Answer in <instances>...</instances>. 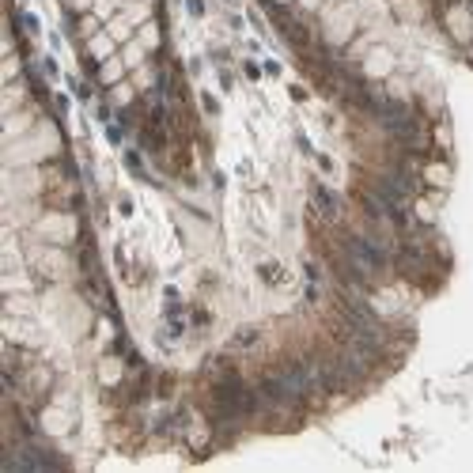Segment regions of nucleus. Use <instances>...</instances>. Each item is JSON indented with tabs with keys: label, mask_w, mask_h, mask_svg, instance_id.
I'll list each match as a JSON object with an SVG mask.
<instances>
[{
	"label": "nucleus",
	"mask_w": 473,
	"mask_h": 473,
	"mask_svg": "<svg viewBox=\"0 0 473 473\" xmlns=\"http://www.w3.org/2000/svg\"><path fill=\"white\" fill-rule=\"evenodd\" d=\"M38 235L42 239H50V243H72L76 239V220L72 216H61V212H50V216H42V224H38Z\"/></svg>",
	"instance_id": "obj_1"
},
{
	"label": "nucleus",
	"mask_w": 473,
	"mask_h": 473,
	"mask_svg": "<svg viewBox=\"0 0 473 473\" xmlns=\"http://www.w3.org/2000/svg\"><path fill=\"white\" fill-rule=\"evenodd\" d=\"M447 31L454 34V42H470L473 38V20L462 4H451L447 8Z\"/></svg>",
	"instance_id": "obj_2"
},
{
	"label": "nucleus",
	"mask_w": 473,
	"mask_h": 473,
	"mask_svg": "<svg viewBox=\"0 0 473 473\" xmlns=\"http://www.w3.org/2000/svg\"><path fill=\"white\" fill-rule=\"evenodd\" d=\"M311 197H314V209H318L322 220H337L341 216V197L333 190H326V185H314Z\"/></svg>",
	"instance_id": "obj_3"
},
{
	"label": "nucleus",
	"mask_w": 473,
	"mask_h": 473,
	"mask_svg": "<svg viewBox=\"0 0 473 473\" xmlns=\"http://www.w3.org/2000/svg\"><path fill=\"white\" fill-rule=\"evenodd\" d=\"M87 53L95 61H110V57H114V38H110V31H99L95 38H87Z\"/></svg>",
	"instance_id": "obj_4"
},
{
	"label": "nucleus",
	"mask_w": 473,
	"mask_h": 473,
	"mask_svg": "<svg viewBox=\"0 0 473 473\" xmlns=\"http://www.w3.org/2000/svg\"><path fill=\"white\" fill-rule=\"evenodd\" d=\"M125 57H110V61H103V69H99V83H106V87H114V83H122V76H125Z\"/></svg>",
	"instance_id": "obj_5"
},
{
	"label": "nucleus",
	"mask_w": 473,
	"mask_h": 473,
	"mask_svg": "<svg viewBox=\"0 0 473 473\" xmlns=\"http://www.w3.org/2000/svg\"><path fill=\"white\" fill-rule=\"evenodd\" d=\"M364 69H367V76H386V72L394 69V57H390L386 50H375V53L367 57V64H364Z\"/></svg>",
	"instance_id": "obj_6"
},
{
	"label": "nucleus",
	"mask_w": 473,
	"mask_h": 473,
	"mask_svg": "<svg viewBox=\"0 0 473 473\" xmlns=\"http://www.w3.org/2000/svg\"><path fill=\"white\" fill-rule=\"evenodd\" d=\"M122 375H125V367H122V360H103V364H99V379H103L106 386H118L122 383Z\"/></svg>",
	"instance_id": "obj_7"
},
{
	"label": "nucleus",
	"mask_w": 473,
	"mask_h": 473,
	"mask_svg": "<svg viewBox=\"0 0 473 473\" xmlns=\"http://www.w3.org/2000/svg\"><path fill=\"white\" fill-rule=\"evenodd\" d=\"M424 182H432V185H439V190H447V185H451V167H447V163H428V167H424Z\"/></svg>",
	"instance_id": "obj_8"
},
{
	"label": "nucleus",
	"mask_w": 473,
	"mask_h": 473,
	"mask_svg": "<svg viewBox=\"0 0 473 473\" xmlns=\"http://www.w3.org/2000/svg\"><path fill=\"white\" fill-rule=\"evenodd\" d=\"M106 31H110V38H114V42H133V23H129L125 15H114Z\"/></svg>",
	"instance_id": "obj_9"
},
{
	"label": "nucleus",
	"mask_w": 473,
	"mask_h": 473,
	"mask_svg": "<svg viewBox=\"0 0 473 473\" xmlns=\"http://www.w3.org/2000/svg\"><path fill=\"white\" fill-rule=\"evenodd\" d=\"M136 42H141L144 50H160V42H163L160 27H155V23H141V31H136Z\"/></svg>",
	"instance_id": "obj_10"
},
{
	"label": "nucleus",
	"mask_w": 473,
	"mask_h": 473,
	"mask_svg": "<svg viewBox=\"0 0 473 473\" xmlns=\"http://www.w3.org/2000/svg\"><path fill=\"white\" fill-rule=\"evenodd\" d=\"M148 12H152V4H148V0H129L125 4V20L129 23H148Z\"/></svg>",
	"instance_id": "obj_11"
},
{
	"label": "nucleus",
	"mask_w": 473,
	"mask_h": 473,
	"mask_svg": "<svg viewBox=\"0 0 473 473\" xmlns=\"http://www.w3.org/2000/svg\"><path fill=\"white\" fill-rule=\"evenodd\" d=\"M122 57H125V64H129V69H141V64H144V45L141 42H125V53H122Z\"/></svg>",
	"instance_id": "obj_12"
},
{
	"label": "nucleus",
	"mask_w": 473,
	"mask_h": 473,
	"mask_svg": "<svg viewBox=\"0 0 473 473\" xmlns=\"http://www.w3.org/2000/svg\"><path fill=\"white\" fill-rule=\"evenodd\" d=\"M34 114H20V118H8V141H15V136H23V129H31Z\"/></svg>",
	"instance_id": "obj_13"
},
{
	"label": "nucleus",
	"mask_w": 473,
	"mask_h": 473,
	"mask_svg": "<svg viewBox=\"0 0 473 473\" xmlns=\"http://www.w3.org/2000/svg\"><path fill=\"white\" fill-rule=\"evenodd\" d=\"M133 95H136L133 83H114V87H110V99H114L118 106H129V103H133Z\"/></svg>",
	"instance_id": "obj_14"
},
{
	"label": "nucleus",
	"mask_w": 473,
	"mask_h": 473,
	"mask_svg": "<svg viewBox=\"0 0 473 473\" xmlns=\"http://www.w3.org/2000/svg\"><path fill=\"white\" fill-rule=\"evenodd\" d=\"M80 34H83V38H95V34H99V15H83V20H80Z\"/></svg>",
	"instance_id": "obj_15"
},
{
	"label": "nucleus",
	"mask_w": 473,
	"mask_h": 473,
	"mask_svg": "<svg viewBox=\"0 0 473 473\" xmlns=\"http://www.w3.org/2000/svg\"><path fill=\"white\" fill-rule=\"evenodd\" d=\"M136 76H133V83L136 87H148V83H152V69H148V64H141V69H133Z\"/></svg>",
	"instance_id": "obj_16"
},
{
	"label": "nucleus",
	"mask_w": 473,
	"mask_h": 473,
	"mask_svg": "<svg viewBox=\"0 0 473 473\" xmlns=\"http://www.w3.org/2000/svg\"><path fill=\"white\" fill-rule=\"evenodd\" d=\"M416 216H421V220H428V224H432V220H435V209L428 205V201H416Z\"/></svg>",
	"instance_id": "obj_17"
},
{
	"label": "nucleus",
	"mask_w": 473,
	"mask_h": 473,
	"mask_svg": "<svg viewBox=\"0 0 473 473\" xmlns=\"http://www.w3.org/2000/svg\"><path fill=\"white\" fill-rule=\"evenodd\" d=\"M69 8H76V12H87V8H95V0H69Z\"/></svg>",
	"instance_id": "obj_18"
}]
</instances>
